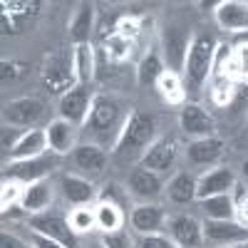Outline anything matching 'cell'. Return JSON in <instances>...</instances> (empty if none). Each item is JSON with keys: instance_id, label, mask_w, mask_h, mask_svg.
<instances>
[{"instance_id": "36", "label": "cell", "mask_w": 248, "mask_h": 248, "mask_svg": "<svg viewBox=\"0 0 248 248\" xmlns=\"http://www.w3.org/2000/svg\"><path fill=\"white\" fill-rule=\"evenodd\" d=\"M28 70H30V65H28V62H20V60H3V62H0V77H3V82L20 79Z\"/></svg>"}, {"instance_id": "2", "label": "cell", "mask_w": 248, "mask_h": 248, "mask_svg": "<svg viewBox=\"0 0 248 248\" xmlns=\"http://www.w3.org/2000/svg\"><path fill=\"white\" fill-rule=\"evenodd\" d=\"M156 139V119L154 114L132 109L124 119L119 134L114 137V147L112 152H134V149H147L149 144Z\"/></svg>"}, {"instance_id": "26", "label": "cell", "mask_w": 248, "mask_h": 248, "mask_svg": "<svg viewBox=\"0 0 248 248\" xmlns=\"http://www.w3.org/2000/svg\"><path fill=\"white\" fill-rule=\"evenodd\" d=\"M72 65H75V77L77 85H92L97 75V60H94V47L87 45H72Z\"/></svg>"}, {"instance_id": "29", "label": "cell", "mask_w": 248, "mask_h": 248, "mask_svg": "<svg viewBox=\"0 0 248 248\" xmlns=\"http://www.w3.org/2000/svg\"><path fill=\"white\" fill-rule=\"evenodd\" d=\"M94 218H97V231H102V233L119 231L124 226V211L119 209V203H112V201H97Z\"/></svg>"}, {"instance_id": "33", "label": "cell", "mask_w": 248, "mask_h": 248, "mask_svg": "<svg viewBox=\"0 0 248 248\" xmlns=\"http://www.w3.org/2000/svg\"><path fill=\"white\" fill-rule=\"evenodd\" d=\"M132 52H134V40L119 35L117 30L105 40V55H107V60H112V62H124V60H129Z\"/></svg>"}, {"instance_id": "25", "label": "cell", "mask_w": 248, "mask_h": 248, "mask_svg": "<svg viewBox=\"0 0 248 248\" xmlns=\"http://www.w3.org/2000/svg\"><path fill=\"white\" fill-rule=\"evenodd\" d=\"M62 196L75 206H87L97 196V191L90 179L79 176V174H65L62 176Z\"/></svg>"}, {"instance_id": "6", "label": "cell", "mask_w": 248, "mask_h": 248, "mask_svg": "<svg viewBox=\"0 0 248 248\" xmlns=\"http://www.w3.org/2000/svg\"><path fill=\"white\" fill-rule=\"evenodd\" d=\"M176 154H179V147L171 137H156L147 149L141 152V159H139V167L149 169L154 174H169L176 164Z\"/></svg>"}, {"instance_id": "42", "label": "cell", "mask_w": 248, "mask_h": 248, "mask_svg": "<svg viewBox=\"0 0 248 248\" xmlns=\"http://www.w3.org/2000/svg\"><path fill=\"white\" fill-rule=\"evenodd\" d=\"M236 218L238 223H243L248 229V196H243L241 201H236Z\"/></svg>"}, {"instance_id": "14", "label": "cell", "mask_w": 248, "mask_h": 248, "mask_svg": "<svg viewBox=\"0 0 248 248\" xmlns=\"http://www.w3.org/2000/svg\"><path fill=\"white\" fill-rule=\"evenodd\" d=\"M214 17L226 32H248V0H221L214 8Z\"/></svg>"}, {"instance_id": "32", "label": "cell", "mask_w": 248, "mask_h": 248, "mask_svg": "<svg viewBox=\"0 0 248 248\" xmlns=\"http://www.w3.org/2000/svg\"><path fill=\"white\" fill-rule=\"evenodd\" d=\"M238 82H233V79H229V77H214V82H211V102L216 107H231L233 102H236V97H238Z\"/></svg>"}, {"instance_id": "24", "label": "cell", "mask_w": 248, "mask_h": 248, "mask_svg": "<svg viewBox=\"0 0 248 248\" xmlns=\"http://www.w3.org/2000/svg\"><path fill=\"white\" fill-rule=\"evenodd\" d=\"M94 28V5L92 3H79L75 15L67 23V35L72 45H87Z\"/></svg>"}, {"instance_id": "8", "label": "cell", "mask_w": 248, "mask_h": 248, "mask_svg": "<svg viewBox=\"0 0 248 248\" xmlns=\"http://www.w3.org/2000/svg\"><path fill=\"white\" fill-rule=\"evenodd\" d=\"M214 70L218 77H229L238 85L248 82V43H238L236 47H229V52L223 45H218Z\"/></svg>"}, {"instance_id": "16", "label": "cell", "mask_w": 248, "mask_h": 248, "mask_svg": "<svg viewBox=\"0 0 248 248\" xmlns=\"http://www.w3.org/2000/svg\"><path fill=\"white\" fill-rule=\"evenodd\" d=\"M233 186H236V174L229 167H214L196 179V196L201 201L218 194H231Z\"/></svg>"}, {"instance_id": "22", "label": "cell", "mask_w": 248, "mask_h": 248, "mask_svg": "<svg viewBox=\"0 0 248 248\" xmlns=\"http://www.w3.org/2000/svg\"><path fill=\"white\" fill-rule=\"evenodd\" d=\"M132 229L139 236H147V233H159L161 226H164V209L154 201H144L137 203L132 209Z\"/></svg>"}, {"instance_id": "41", "label": "cell", "mask_w": 248, "mask_h": 248, "mask_svg": "<svg viewBox=\"0 0 248 248\" xmlns=\"http://www.w3.org/2000/svg\"><path fill=\"white\" fill-rule=\"evenodd\" d=\"M32 246H35V248H65L62 243H57V241H52V238H47V236H40V233H35V231H32Z\"/></svg>"}, {"instance_id": "5", "label": "cell", "mask_w": 248, "mask_h": 248, "mask_svg": "<svg viewBox=\"0 0 248 248\" xmlns=\"http://www.w3.org/2000/svg\"><path fill=\"white\" fill-rule=\"evenodd\" d=\"M191 40H194V35L186 28H179V25L164 28V32H161V60H164V65H167L169 72L181 75L186 55H189V47H191Z\"/></svg>"}, {"instance_id": "4", "label": "cell", "mask_w": 248, "mask_h": 248, "mask_svg": "<svg viewBox=\"0 0 248 248\" xmlns=\"http://www.w3.org/2000/svg\"><path fill=\"white\" fill-rule=\"evenodd\" d=\"M124 107L122 102L112 94H94L92 97V105H90V114L85 122V129L94 132V134H107V132H117L122 129L124 124Z\"/></svg>"}, {"instance_id": "44", "label": "cell", "mask_w": 248, "mask_h": 248, "mask_svg": "<svg viewBox=\"0 0 248 248\" xmlns=\"http://www.w3.org/2000/svg\"><path fill=\"white\" fill-rule=\"evenodd\" d=\"M226 248H248V243H236V246H226Z\"/></svg>"}, {"instance_id": "17", "label": "cell", "mask_w": 248, "mask_h": 248, "mask_svg": "<svg viewBox=\"0 0 248 248\" xmlns=\"http://www.w3.org/2000/svg\"><path fill=\"white\" fill-rule=\"evenodd\" d=\"M107 152L99 147V144H77L72 152V164L79 171V176H99L107 169Z\"/></svg>"}, {"instance_id": "15", "label": "cell", "mask_w": 248, "mask_h": 248, "mask_svg": "<svg viewBox=\"0 0 248 248\" xmlns=\"http://www.w3.org/2000/svg\"><path fill=\"white\" fill-rule=\"evenodd\" d=\"M55 169V154H43V156H35V159H25V161H10L5 167V179H15V181H40L45 179L50 171Z\"/></svg>"}, {"instance_id": "18", "label": "cell", "mask_w": 248, "mask_h": 248, "mask_svg": "<svg viewBox=\"0 0 248 248\" xmlns=\"http://www.w3.org/2000/svg\"><path fill=\"white\" fill-rule=\"evenodd\" d=\"M45 134H47V147L55 156H67L75 152V137H77V127L70 124L67 119H52L47 127H45Z\"/></svg>"}, {"instance_id": "28", "label": "cell", "mask_w": 248, "mask_h": 248, "mask_svg": "<svg viewBox=\"0 0 248 248\" xmlns=\"http://www.w3.org/2000/svg\"><path fill=\"white\" fill-rule=\"evenodd\" d=\"M156 90H159L161 99L167 102V105H174V107H184V105H186V87H184L181 75L167 70V72L159 77Z\"/></svg>"}, {"instance_id": "30", "label": "cell", "mask_w": 248, "mask_h": 248, "mask_svg": "<svg viewBox=\"0 0 248 248\" xmlns=\"http://www.w3.org/2000/svg\"><path fill=\"white\" fill-rule=\"evenodd\" d=\"M167 72V65H164V60L156 50H149L147 55H144L139 60V65H137V82L139 85H156L159 77Z\"/></svg>"}, {"instance_id": "11", "label": "cell", "mask_w": 248, "mask_h": 248, "mask_svg": "<svg viewBox=\"0 0 248 248\" xmlns=\"http://www.w3.org/2000/svg\"><path fill=\"white\" fill-rule=\"evenodd\" d=\"M203 243H214V246H236V243H248V229L236 218L231 221H216V218H206L203 221Z\"/></svg>"}, {"instance_id": "19", "label": "cell", "mask_w": 248, "mask_h": 248, "mask_svg": "<svg viewBox=\"0 0 248 248\" xmlns=\"http://www.w3.org/2000/svg\"><path fill=\"white\" fill-rule=\"evenodd\" d=\"M47 134L45 129L40 127H32V129H25L20 134V139L15 141V147L8 152L10 161H25V159H35V156H43L47 154Z\"/></svg>"}, {"instance_id": "43", "label": "cell", "mask_w": 248, "mask_h": 248, "mask_svg": "<svg viewBox=\"0 0 248 248\" xmlns=\"http://www.w3.org/2000/svg\"><path fill=\"white\" fill-rule=\"evenodd\" d=\"M241 171H243V179H246V181H248V159H246V161H243V167H241Z\"/></svg>"}, {"instance_id": "21", "label": "cell", "mask_w": 248, "mask_h": 248, "mask_svg": "<svg viewBox=\"0 0 248 248\" xmlns=\"http://www.w3.org/2000/svg\"><path fill=\"white\" fill-rule=\"evenodd\" d=\"M127 189L134 199H141V201H154L161 189H164V181L159 174L149 171V169H144V167H137L129 179H127Z\"/></svg>"}, {"instance_id": "10", "label": "cell", "mask_w": 248, "mask_h": 248, "mask_svg": "<svg viewBox=\"0 0 248 248\" xmlns=\"http://www.w3.org/2000/svg\"><path fill=\"white\" fill-rule=\"evenodd\" d=\"M28 223H30V229H32L35 233L47 236V238L62 243L65 248H77V233L70 229L67 218H62V216H57V214L45 211V214H35V216H30Z\"/></svg>"}, {"instance_id": "23", "label": "cell", "mask_w": 248, "mask_h": 248, "mask_svg": "<svg viewBox=\"0 0 248 248\" xmlns=\"http://www.w3.org/2000/svg\"><path fill=\"white\" fill-rule=\"evenodd\" d=\"M52 203V186L47 179H40V181H30L25 184V191H23V201H20V209L25 214L35 216V214H45Z\"/></svg>"}, {"instance_id": "9", "label": "cell", "mask_w": 248, "mask_h": 248, "mask_svg": "<svg viewBox=\"0 0 248 248\" xmlns=\"http://www.w3.org/2000/svg\"><path fill=\"white\" fill-rule=\"evenodd\" d=\"M90 94V85H75L70 92H65L57 102V112L62 119H67L75 127H85L87 114H90V105H92Z\"/></svg>"}, {"instance_id": "3", "label": "cell", "mask_w": 248, "mask_h": 248, "mask_svg": "<svg viewBox=\"0 0 248 248\" xmlns=\"http://www.w3.org/2000/svg\"><path fill=\"white\" fill-rule=\"evenodd\" d=\"M40 77H43V85L50 94L62 97L65 92H70L77 85L75 65H72V50H52L43 62Z\"/></svg>"}, {"instance_id": "37", "label": "cell", "mask_w": 248, "mask_h": 248, "mask_svg": "<svg viewBox=\"0 0 248 248\" xmlns=\"http://www.w3.org/2000/svg\"><path fill=\"white\" fill-rule=\"evenodd\" d=\"M105 248H134V241L132 236L119 229V231H112V233H102V241H99Z\"/></svg>"}, {"instance_id": "7", "label": "cell", "mask_w": 248, "mask_h": 248, "mask_svg": "<svg viewBox=\"0 0 248 248\" xmlns=\"http://www.w3.org/2000/svg\"><path fill=\"white\" fill-rule=\"evenodd\" d=\"M45 105L35 97H17L10 99L3 109V122L5 127H17V129H32L35 124L43 119Z\"/></svg>"}, {"instance_id": "34", "label": "cell", "mask_w": 248, "mask_h": 248, "mask_svg": "<svg viewBox=\"0 0 248 248\" xmlns=\"http://www.w3.org/2000/svg\"><path fill=\"white\" fill-rule=\"evenodd\" d=\"M70 229L79 236V233H90L97 229V218H94V206H77L67 216Z\"/></svg>"}, {"instance_id": "27", "label": "cell", "mask_w": 248, "mask_h": 248, "mask_svg": "<svg viewBox=\"0 0 248 248\" xmlns=\"http://www.w3.org/2000/svg\"><path fill=\"white\" fill-rule=\"evenodd\" d=\"M201 211L206 218H216V221H231L236 218V199L231 194H218L199 201Z\"/></svg>"}, {"instance_id": "20", "label": "cell", "mask_w": 248, "mask_h": 248, "mask_svg": "<svg viewBox=\"0 0 248 248\" xmlns=\"http://www.w3.org/2000/svg\"><path fill=\"white\" fill-rule=\"evenodd\" d=\"M223 156V141L218 137H203V139H191L186 147V159L194 167H214Z\"/></svg>"}, {"instance_id": "12", "label": "cell", "mask_w": 248, "mask_h": 248, "mask_svg": "<svg viewBox=\"0 0 248 248\" xmlns=\"http://www.w3.org/2000/svg\"><path fill=\"white\" fill-rule=\"evenodd\" d=\"M179 127L186 137L191 139H203V137H214V117L206 112L201 105L196 102H186V105L179 109Z\"/></svg>"}, {"instance_id": "35", "label": "cell", "mask_w": 248, "mask_h": 248, "mask_svg": "<svg viewBox=\"0 0 248 248\" xmlns=\"http://www.w3.org/2000/svg\"><path fill=\"white\" fill-rule=\"evenodd\" d=\"M23 191H25L23 181H15V179L3 181V189H0V206H3V214H8V209H13V206H20Z\"/></svg>"}, {"instance_id": "40", "label": "cell", "mask_w": 248, "mask_h": 248, "mask_svg": "<svg viewBox=\"0 0 248 248\" xmlns=\"http://www.w3.org/2000/svg\"><path fill=\"white\" fill-rule=\"evenodd\" d=\"M25 129H17V127H5L3 129V149L5 152H10L13 147H15V141L20 139V134H23Z\"/></svg>"}, {"instance_id": "13", "label": "cell", "mask_w": 248, "mask_h": 248, "mask_svg": "<svg viewBox=\"0 0 248 248\" xmlns=\"http://www.w3.org/2000/svg\"><path fill=\"white\" fill-rule=\"evenodd\" d=\"M169 238L179 248H201L203 246V223L189 214L169 218Z\"/></svg>"}, {"instance_id": "31", "label": "cell", "mask_w": 248, "mask_h": 248, "mask_svg": "<svg viewBox=\"0 0 248 248\" xmlns=\"http://www.w3.org/2000/svg\"><path fill=\"white\" fill-rule=\"evenodd\" d=\"M167 194L174 203H191V201H199L196 196V176L186 174V171H179L169 186H167Z\"/></svg>"}, {"instance_id": "45", "label": "cell", "mask_w": 248, "mask_h": 248, "mask_svg": "<svg viewBox=\"0 0 248 248\" xmlns=\"http://www.w3.org/2000/svg\"><path fill=\"white\" fill-rule=\"evenodd\" d=\"M90 248H105V246H102V243H94V246H90Z\"/></svg>"}, {"instance_id": "1", "label": "cell", "mask_w": 248, "mask_h": 248, "mask_svg": "<svg viewBox=\"0 0 248 248\" xmlns=\"http://www.w3.org/2000/svg\"><path fill=\"white\" fill-rule=\"evenodd\" d=\"M216 52H218V43L209 32L194 35L189 55H186V62H184V70H181L186 94H196L203 90V85L209 82V77L214 72Z\"/></svg>"}, {"instance_id": "38", "label": "cell", "mask_w": 248, "mask_h": 248, "mask_svg": "<svg viewBox=\"0 0 248 248\" xmlns=\"http://www.w3.org/2000/svg\"><path fill=\"white\" fill-rule=\"evenodd\" d=\"M137 248H179L169 236H161V233H147V236H139Z\"/></svg>"}, {"instance_id": "39", "label": "cell", "mask_w": 248, "mask_h": 248, "mask_svg": "<svg viewBox=\"0 0 248 248\" xmlns=\"http://www.w3.org/2000/svg\"><path fill=\"white\" fill-rule=\"evenodd\" d=\"M0 248H30L20 236L10 233V231H3V236H0Z\"/></svg>"}]
</instances>
